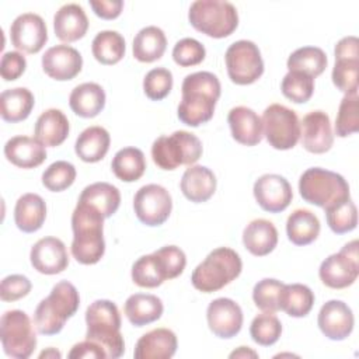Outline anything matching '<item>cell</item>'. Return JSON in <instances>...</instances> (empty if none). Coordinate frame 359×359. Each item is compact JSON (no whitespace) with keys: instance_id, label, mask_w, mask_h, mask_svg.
I'll use <instances>...</instances> for the list:
<instances>
[{"instance_id":"41","label":"cell","mask_w":359,"mask_h":359,"mask_svg":"<svg viewBox=\"0 0 359 359\" xmlns=\"http://www.w3.org/2000/svg\"><path fill=\"white\" fill-rule=\"evenodd\" d=\"M324 210L327 224L335 234L349 233L358 224V209L351 198L342 199Z\"/></svg>"},{"instance_id":"31","label":"cell","mask_w":359,"mask_h":359,"mask_svg":"<svg viewBox=\"0 0 359 359\" xmlns=\"http://www.w3.org/2000/svg\"><path fill=\"white\" fill-rule=\"evenodd\" d=\"M111 136L102 126H88L76 139L74 151L86 163H97L105 157L109 150Z\"/></svg>"},{"instance_id":"56","label":"cell","mask_w":359,"mask_h":359,"mask_svg":"<svg viewBox=\"0 0 359 359\" xmlns=\"http://www.w3.org/2000/svg\"><path fill=\"white\" fill-rule=\"evenodd\" d=\"M230 358H258V353L248 346H240L230 353Z\"/></svg>"},{"instance_id":"19","label":"cell","mask_w":359,"mask_h":359,"mask_svg":"<svg viewBox=\"0 0 359 359\" xmlns=\"http://www.w3.org/2000/svg\"><path fill=\"white\" fill-rule=\"evenodd\" d=\"M83 67V57L70 45H56L49 48L42 56V69L53 80L66 81L74 79Z\"/></svg>"},{"instance_id":"9","label":"cell","mask_w":359,"mask_h":359,"mask_svg":"<svg viewBox=\"0 0 359 359\" xmlns=\"http://www.w3.org/2000/svg\"><path fill=\"white\" fill-rule=\"evenodd\" d=\"M0 338L7 356L27 359L36 346V334L28 314L22 310H8L0 320Z\"/></svg>"},{"instance_id":"32","label":"cell","mask_w":359,"mask_h":359,"mask_svg":"<svg viewBox=\"0 0 359 359\" xmlns=\"http://www.w3.org/2000/svg\"><path fill=\"white\" fill-rule=\"evenodd\" d=\"M165 48H167L165 34L163 32L161 28L156 25H149L142 28L136 34L132 45L135 59L143 63H151L158 60L164 55Z\"/></svg>"},{"instance_id":"5","label":"cell","mask_w":359,"mask_h":359,"mask_svg":"<svg viewBox=\"0 0 359 359\" xmlns=\"http://www.w3.org/2000/svg\"><path fill=\"white\" fill-rule=\"evenodd\" d=\"M241 269L243 262L240 255L229 247H219L210 251L194 269L191 282L196 290L212 293L233 282L241 273Z\"/></svg>"},{"instance_id":"1","label":"cell","mask_w":359,"mask_h":359,"mask_svg":"<svg viewBox=\"0 0 359 359\" xmlns=\"http://www.w3.org/2000/svg\"><path fill=\"white\" fill-rule=\"evenodd\" d=\"M181 93V102L177 108L178 119L188 126L196 128L212 119L222 87L216 74L196 72L185 76Z\"/></svg>"},{"instance_id":"55","label":"cell","mask_w":359,"mask_h":359,"mask_svg":"<svg viewBox=\"0 0 359 359\" xmlns=\"http://www.w3.org/2000/svg\"><path fill=\"white\" fill-rule=\"evenodd\" d=\"M335 59H359V41L356 36L349 35L339 39L334 49Z\"/></svg>"},{"instance_id":"13","label":"cell","mask_w":359,"mask_h":359,"mask_svg":"<svg viewBox=\"0 0 359 359\" xmlns=\"http://www.w3.org/2000/svg\"><path fill=\"white\" fill-rule=\"evenodd\" d=\"M136 217L146 226L163 224L171 213L172 199L170 192L158 184H147L137 189L133 198Z\"/></svg>"},{"instance_id":"6","label":"cell","mask_w":359,"mask_h":359,"mask_svg":"<svg viewBox=\"0 0 359 359\" xmlns=\"http://www.w3.org/2000/svg\"><path fill=\"white\" fill-rule=\"evenodd\" d=\"M191 25L212 38H226L238 25L237 8L223 0H196L188 11Z\"/></svg>"},{"instance_id":"10","label":"cell","mask_w":359,"mask_h":359,"mask_svg":"<svg viewBox=\"0 0 359 359\" xmlns=\"http://www.w3.org/2000/svg\"><path fill=\"white\" fill-rule=\"evenodd\" d=\"M262 135L276 150L293 149L300 139V121L296 112L282 104H271L262 114Z\"/></svg>"},{"instance_id":"46","label":"cell","mask_w":359,"mask_h":359,"mask_svg":"<svg viewBox=\"0 0 359 359\" xmlns=\"http://www.w3.org/2000/svg\"><path fill=\"white\" fill-rule=\"evenodd\" d=\"M76 180V168L72 163L59 160L52 163L42 172V184L52 192H62L67 189Z\"/></svg>"},{"instance_id":"54","label":"cell","mask_w":359,"mask_h":359,"mask_svg":"<svg viewBox=\"0 0 359 359\" xmlns=\"http://www.w3.org/2000/svg\"><path fill=\"white\" fill-rule=\"evenodd\" d=\"M90 6L95 15L102 20H115L123 8L122 0H91Z\"/></svg>"},{"instance_id":"37","label":"cell","mask_w":359,"mask_h":359,"mask_svg":"<svg viewBox=\"0 0 359 359\" xmlns=\"http://www.w3.org/2000/svg\"><path fill=\"white\" fill-rule=\"evenodd\" d=\"M314 304V293L303 283L283 285L279 299V307L287 316L300 318L306 317Z\"/></svg>"},{"instance_id":"43","label":"cell","mask_w":359,"mask_h":359,"mask_svg":"<svg viewBox=\"0 0 359 359\" xmlns=\"http://www.w3.org/2000/svg\"><path fill=\"white\" fill-rule=\"evenodd\" d=\"M282 334V324L273 313H261L254 317L250 325L252 341L261 346L273 345Z\"/></svg>"},{"instance_id":"49","label":"cell","mask_w":359,"mask_h":359,"mask_svg":"<svg viewBox=\"0 0 359 359\" xmlns=\"http://www.w3.org/2000/svg\"><path fill=\"white\" fill-rule=\"evenodd\" d=\"M206 56L205 46L194 38L180 39L172 49V59L181 67L196 66L203 62Z\"/></svg>"},{"instance_id":"2","label":"cell","mask_w":359,"mask_h":359,"mask_svg":"<svg viewBox=\"0 0 359 359\" xmlns=\"http://www.w3.org/2000/svg\"><path fill=\"white\" fill-rule=\"evenodd\" d=\"M72 255L83 265L97 264L105 252L104 216L94 206L77 202L72 213Z\"/></svg>"},{"instance_id":"8","label":"cell","mask_w":359,"mask_h":359,"mask_svg":"<svg viewBox=\"0 0 359 359\" xmlns=\"http://www.w3.org/2000/svg\"><path fill=\"white\" fill-rule=\"evenodd\" d=\"M203 147L198 136L187 130L157 137L151 144V158L161 170H175L180 165H192L202 156Z\"/></svg>"},{"instance_id":"28","label":"cell","mask_w":359,"mask_h":359,"mask_svg":"<svg viewBox=\"0 0 359 359\" xmlns=\"http://www.w3.org/2000/svg\"><path fill=\"white\" fill-rule=\"evenodd\" d=\"M46 219V203L38 194L21 195L14 208L15 226L24 233L38 231Z\"/></svg>"},{"instance_id":"53","label":"cell","mask_w":359,"mask_h":359,"mask_svg":"<svg viewBox=\"0 0 359 359\" xmlns=\"http://www.w3.org/2000/svg\"><path fill=\"white\" fill-rule=\"evenodd\" d=\"M67 356L70 359H74V358H77V359H81V358L83 359H88V358H91V359H104V358H107V353L98 344H95L90 339H84V341L76 344L70 349Z\"/></svg>"},{"instance_id":"47","label":"cell","mask_w":359,"mask_h":359,"mask_svg":"<svg viewBox=\"0 0 359 359\" xmlns=\"http://www.w3.org/2000/svg\"><path fill=\"white\" fill-rule=\"evenodd\" d=\"M358 76H359V59H335L332 69L334 86L345 93H358Z\"/></svg>"},{"instance_id":"24","label":"cell","mask_w":359,"mask_h":359,"mask_svg":"<svg viewBox=\"0 0 359 359\" xmlns=\"http://www.w3.org/2000/svg\"><path fill=\"white\" fill-rule=\"evenodd\" d=\"M55 35L63 42L81 39L88 29V18L81 6L69 3L62 6L53 17Z\"/></svg>"},{"instance_id":"16","label":"cell","mask_w":359,"mask_h":359,"mask_svg":"<svg viewBox=\"0 0 359 359\" xmlns=\"http://www.w3.org/2000/svg\"><path fill=\"white\" fill-rule=\"evenodd\" d=\"M209 330L219 338L236 337L243 327V310L229 297H219L209 303L206 310Z\"/></svg>"},{"instance_id":"15","label":"cell","mask_w":359,"mask_h":359,"mask_svg":"<svg viewBox=\"0 0 359 359\" xmlns=\"http://www.w3.org/2000/svg\"><path fill=\"white\" fill-rule=\"evenodd\" d=\"M254 198L257 203L269 213L283 212L293 199L289 181L279 174H264L254 182Z\"/></svg>"},{"instance_id":"33","label":"cell","mask_w":359,"mask_h":359,"mask_svg":"<svg viewBox=\"0 0 359 359\" xmlns=\"http://www.w3.org/2000/svg\"><path fill=\"white\" fill-rule=\"evenodd\" d=\"M32 93L25 87L4 90L0 94V114L6 122H21L27 119L34 108Z\"/></svg>"},{"instance_id":"34","label":"cell","mask_w":359,"mask_h":359,"mask_svg":"<svg viewBox=\"0 0 359 359\" xmlns=\"http://www.w3.org/2000/svg\"><path fill=\"white\" fill-rule=\"evenodd\" d=\"M79 202L88 203L101 212L104 219L111 217L116 213L121 205V192L119 189L108 182H94L87 185L80 196Z\"/></svg>"},{"instance_id":"35","label":"cell","mask_w":359,"mask_h":359,"mask_svg":"<svg viewBox=\"0 0 359 359\" xmlns=\"http://www.w3.org/2000/svg\"><path fill=\"white\" fill-rule=\"evenodd\" d=\"M287 238L296 245H307L320 234V220L309 209L293 210L286 222Z\"/></svg>"},{"instance_id":"26","label":"cell","mask_w":359,"mask_h":359,"mask_svg":"<svg viewBox=\"0 0 359 359\" xmlns=\"http://www.w3.org/2000/svg\"><path fill=\"white\" fill-rule=\"evenodd\" d=\"M69 130L70 126L67 116L60 109L49 108L38 116L34 135L45 147H56L67 139Z\"/></svg>"},{"instance_id":"57","label":"cell","mask_w":359,"mask_h":359,"mask_svg":"<svg viewBox=\"0 0 359 359\" xmlns=\"http://www.w3.org/2000/svg\"><path fill=\"white\" fill-rule=\"evenodd\" d=\"M62 353L56 348H48L39 353V359H60Z\"/></svg>"},{"instance_id":"21","label":"cell","mask_w":359,"mask_h":359,"mask_svg":"<svg viewBox=\"0 0 359 359\" xmlns=\"http://www.w3.org/2000/svg\"><path fill=\"white\" fill-rule=\"evenodd\" d=\"M178 346L177 335L168 328H156L143 334L133 351L136 359H170Z\"/></svg>"},{"instance_id":"7","label":"cell","mask_w":359,"mask_h":359,"mask_svg":"<svg viewBox=\"0 0 359 359\" xmlns=\"http://www.w3.org/2000/svg\"><path fill=\"white\" fill-rule=\"evenodd\" d=\"M300 196L318 208H328L342 199L351 198L346 180L334 171L311 167L299 180Z\"/></svg>"},{"instance_id":"25","label":"cell","mask_w":359,"mask_h":359,"mask_svg":"<svg viewBox=\"0 0 359 359\" xmlns=\"http://www.w3.org/2000/svg\"><path fill=\"white\" fill-rule=\"evenodd\" d=\"M180 188L188 201L202 203L213 196L216 191V177L213 171L205 165H191L182 174Z\"/></svg>"},{"instance_id":"45","label":"cell","mask_w":359,"mask_h":359,"mask_svg":"<svg viewBox=\"0 0 359 359\" xmlns=\"http://www.w3.org/2000/svg\"><path fill=\"white\" fill-rule=\"evenodd\" d=\"M283 285L278 279L265 278L255 283L252 289V300L255 306L266 313H276L280 310L279 307V299L280 292L283 289Z\"/></svg>"},{"instance_id":"40","label":"cell","mask_w":359,"mask_h":359,"mask_svg":"<svg viewBox=\"0 0 359 359\" xmlns=\"http://www.w3.org/2000/svg\"><path fill=\"white\" fill-rule=\"evenodd\" d=\"M132 280L140 287H157L167 280L165 271L154 252L135 261L132 265Z\"/></svg>"},{"instance_id":"29","label":"cell","mask_w":359,"mask_h":359,"mask_svg":"<svg viewBox=\"0 0 359 359\" xmlns=\"http://www.w3.org/2000/svg\"><path fill=\"white\" fill-rule=\"evenodd\" d=\"M125 316L135 327H143L157 321L164 311V306L160 297L149 293L130 294L123 307Z\"/></svg>"},{"instance_id":"36","label":"cell","mask_w":359,"mask_h":359,"mask_svg":"<svg viewBox=\"0 0 359 359\" xmlns=\"http://www.w3.org/2000/svg\"><path fill=\"white\" fill-rule=\"evenodd\" d=\"M112 172L123 182L137 181L146 171V158L137 147H123L118 150L111 163Z\"/></svg>"},{"instance_id":"27","label":"cell","mask_w":359,"mask_h":359,"mask_svg":"<svg viewBox=\"0 0 359 359\" xmlns=\"http://www.w3.org/2000/svg\"><path fill=\"white\" fill-rule=\"evenodd\" d=\"M244 247L255 257H265L272 252L278 244V230L266 219L250 222L243 231Z\"/></svg>"},{"instance_id":"42","label":"cell","mask_w":359,"mask_h":359,"mask_svg":"<svg viewBox=\"0 0 359 359\" xmlns=\"http://www.w3.org/2000/svg\"><path fill=\"white\" fill-rule=\"evenodd\" d=\"M359 130V97L358 93L345 94L341 100L337 119L335 135L346 137Z\"/></svg>"},{"instance_id":"50","label":"cell","mask_w":359,"mask_h":359,"mask_svg":"<svg viewBox=\"0 0 359 359\" xmlns=\"http://www.w3.org/2000/svg\"><path fill=\"white\" fill-rule=\"evenodd\" d=\"M154 254L158 257L167 279H174L177 276H180L187 265V257L185 252L177 247V245H165L161 247L160 250L154 251Z\"/></svg>"},{"instance_id":"30","label":"cell","mask_w":359,"mask_h":359,"mask_svg":"<svg viewBox=\"0 0 359 359\" xmlns=\"http://www.w3.org/2000/svg\"><path fill=\"white\" fill-rule=\"evenodd\" d=\"M72 111L81 118H94L105 107V91L97 83L76 86L69 97Z\"/></svg>"},{"instance_id":"3","label":"cell","mask_w":359,"mask_h":359,"mask_svg":"<svg viewBox=\"0 0 359 359\" xmlns=\"http://www.w3.org/2000/svg\"><path fill=\"white\" fill-rule=\"evenodd\" d=\"M86 339L98 344L107 358L116 359L125 352V341L121 334V314L116 304L107 299L93 302L86 310Z\"/></svg>"},{"instance_id":"20","label":"cell","mask_w":359,"mask_h":359,"mask_svg":"<svg viewBox=\"0 0 359 359\" xmlns=\"http://www.w3.org/2000/svg\"><path fill=\"white\" fill-rule=\"evenodd\" d=\"M303 147L314 154H323L332 147L334 135L330 116L324 111H311L300 122Z\"/></svg>"},{"instance_id":"14","label":"cell","mask_w":359,"mask_h":359,"mask_svg":"<svg viewBox=\"0 0 359 359\" xmlns=\"http://www.w3.org/2000/svg\"><path fill=\"white\" fill-rule=\"evenodd\" d=\"M10 38L15 49L25 53H38L48 41V28L41 15L24 13L11 22Z\"/></svg>"},{"instance_id":"39","label":"cell","mask_w":359,"mask_h":359,"mask_svg":"<svg viewBox=\"0 0 359 359\" xmlns=\"http://www.w3.org/2000/svg\"><path fill=\"white\" fill-rule=\"evenodd\" d=\"M327 63V55L321 48L303 46L290 53L286 66L289 72H300L316 79L325 70Z\"/></svg>"},{"instance_id":"48","label":"cell","mask_w":359,"mask_h":359,"mask_svg":"<svg viewBox=\"0 0 359 359\" xmlns=\"http://www.w3.org/2000/svg\"><path fill=\"white\" fill-rule=\"evenodd\" d=\"M172 88V73L165 67L151 69L143 79V91L147 98L160 101L165 98Z\"/></svg>"},{"instance_id":"52","label":"cell","mask_w":359,"mask_h":359,"mask_svg":"<svg viewBox=\"0 0 359 359\" xmlns=\"http://www.w3.org/2000/svg\"><path fill=\"white\" fill-rule=\"evenodd\" d=\"M25 67H27V60L21 52L10 50L1 56L0 74L4 81L17 80L20 76H22V73L25 72Z\"/></svg>"},{"instance_id":"51","label":"cell","mask_w":359,"mask_h":359,"mask_svg":"<svg viewBox=\"0 0 359 359\" xmlns=\"http://www.w3.org/2000/svg\"><path fill=\"white\" fill-rule=\"evenodd\" d=\"M31 280L24 275H8L1 280L0 297L3 302H15L31 292Z\"/></svg>"},{"instance_id":"4","label":"cell","mask_w":359,"mask_h":359,"mask_svg":"<svg viewBox=\"0 0 359 359\" xmlns=\"http://www.w3.org/2000/svg\"><path fill=\"white\" fill-rule=\"evenodd\" d=\"M80 296L76 286L67 280L57 282L48 297L42 299L34 311V325L42 335L59 334L66 321L76 314Z\"/></svg>"},{"instance_id":"38","label":"cell","mask_w":359,"mask_h":359,"mask_svg":"<svg viewBox=\"0 0 359 359\" xmlns=\"http://www.w3.org/2000/svg\"><path fill=\"white\" fill-rule=\"evenodd\" d=\"M125 39L116 31H101L98 32L91 43V52L97 62L101 65H116L125 56Z\"/></svg>"},{"instance_id":"44","label":"cell","mask_w":359,"mask_h":359,"mask_svg":"<svg viewBox=\"0 0 359 359\" xmlns=\"http://www.w3.org/2000/svg\"><path fill=\"white\" fill-rule=\"evenodd\" d=\"M280 90L287 100L304 104L314 93V79L300 72H287L282 79Z\"/></svg>"},{"instance_id":"22","label":"cell","mask_w":359,"mask_h":359,"mask_svg":"<svg viewBox=\"0 0 359 359\" xmlns=\"http://www.w3.org/2000/svg\"><path fill=\"white\" fill-rule=\"evenodd\" d=\"M231 136L244 146H255L262 140V121L258 114L248 107H234L227 115Z\"/></svg>"},{"instance_id":"17","label":"cell","mask_w":359,"mask_h":359,"mask_svg":"<svg viewBox=\"0 0 359 359\" xmlns=\"http://www.w3.org/2000/svg\"><path fill=\"white\" fill-rule=\"evenodd\" d=\"M31 265L43 275H56L69 265V254L65 243L57 237H43L38 240L29 252Z\"/></svg>"},{"instance_id":"18","label":"cell","mask_w":359,"mask_h":359,"mask_svg":"<svg viewBox=\"0 0 359 359\" xmlns=\"http://www.w3.org/2000/svg\"><path fill=\"white\" fill-rule=\"evenodd\" d=\"M317 324L328 339L342 341L351 335L355 318L346 303L342 300H328L318 311Z\"/></svg>"},{"instance_id":"23","label":"cell","mask_w":359,"mask_h":359,"mask_svg":"<svg viewBox=\"0 0 359 359\" xmlns=\"http://www.w3.org/2000/svg\"><path fill=\"white\" fill-rule=\"evenodd\" d=\"M6 158L20 168H35L46 160L45 146L29 136H14L4 144Z\"/></svg>"},{"instance_id":"11","label":"cell","mask_w":359,"mask_h":359,"mask_svg":"<svg viewBox=\"0 0 359 359\" xmlns=\"http://www.w3.org/2000/svg\"><path fill=\"white\" fill-rule=\"evenodd\" d=\"M224 62L230 80L238 86L255 83L264 73V60L259 48L247 39L233 42L226 53Z\"/></svg>"},{"instance_id":"12","label":"cell","mask_w":359,"mask_h":359,"mask_svg":"<svg viewBox=\"0 0 359 359\" xmlns=\"http://www.w3.org/2000/svg\"><path fill=\"white\" fill-rule=\"evenodd\" d=\"M359 275L358 240L346 243L338 252L328 255L320 265L318 276L331 289L351 286Z\"/></svg>"}]
</instances>
